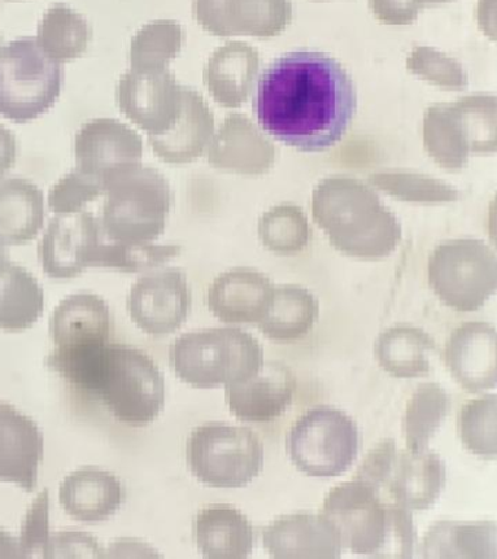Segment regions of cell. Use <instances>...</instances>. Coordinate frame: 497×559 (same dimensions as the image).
<instances>
[{"label":"cell","instance_id":"cell-1","mask_svg":"<svg viewBox=\"0 0 497 559\" xmlns=\"http://www.w3.org/2000/svg\"><path fill=\"white\" fill-rule=\"evenodd\" d=\"M255 105L261 130L273 139L300 152H322L346 135L357 94L334 57L294 51L261 73Z\"/></svg>","mask_w":497,"mask_h":559},{"label":"cell","instance_id":"cell-2","mask_svg":"<svg viewBox=\"0 0 497 559\" xmlns=\"http://www.w3.org/2000/svg\"><path fill=\"white\" fill-rule=\"evenodd\" d=\"M73 386L97 397L117 421L132 427L154 423L165 405L163 371L143 349L108 343L49 361Z\"/></svg>","mask_w":497,"mask_h":559},{"label":"cell","instance_id":"cell-3","mask_svg":"<svg viewBox=\"0 0 497 559\" xmlns=\"http://www.w3.org/2000/svg\"><path fill=\"white\" fill-rule=\"evenodd\" d=\"M312 216L344 255L379 261L399 247L401 225L377 192L360 179L334 175L312 194Z\"/></svg>","mask_w":497,"mask_h":559},{"label":"cell","instance_id":"cell-4","mask_svg":"<svg viewBox=\"0 0 497 559\" xmlns=\"http://www.w3.org/2000/svg\"><path fill=\"white\" fill-rule=\"evenodd\" d=\"M321 514L353 554L377 558H412L417 544L412 510L383 500L381 489L364 480L343 483L327 493Z\"/></svg>","mask_w":497,"mask_h":559},{"label":"cell","instance_id":"cell-5","mask_svg":"<svg viewBox=\"0 0 497 559\" xmlns=\"http://www.w3.org/2000/svg\"><path fill=\"white\" fill-rule=\"evenodd\" d=\"M103 235L110 242L154 243L167 227L174 204L168 179L158 169L139 164L104 183Z\"/></svg>","mask_w":497,"mask_h":559},{"label":"cell","instance_id":"cell-6","mask_svg":"<svg viewBox=\"0 0 497 559\" xmlns=\"http://www.w3.org/2000/svg\"><path fill=\"white\" fill-rule=\"evenodd\" d=\"M169 361L174 373L193 388L215 389L242 382L264 362L259 341L241 328L224 326L178 336Z\"/></svg>","mask_w":497,"mask_h":559},{"label":"cell","instance_id":"cell-7","mask_svg":"<svg viewBox=\"0 0 497 559\" xmlns=\"http://www.w3.org/2000/svg\"><path fill=\"white\" fill-rule=\"evenodd\" d=\"M496 96L474 94L449 104H435L423 117V143L431 159L458 170L470 156L495 155Z\"/></svg>","mask_w":497,"mask_h":559},{"label":"cell","instance_id":"cell-8","mask_svg":"<svg viewBox=\"0 0 497 559\" xmlns=\"http://www.w3.org/2000/svg\"><path fill=\"white\" fill-rule=\"evenodd\" d=\"M63 64L49 59L37 39L23 37L0 46V116L28 124L49 112L62 95Z\"/></svg>","mask_w":497,"mask_h":559},{"label":"cell","instance_id":"cell-9","mask_svg":"<svg viewBox=\"0 0 497 559\" xmlns=\"http://www.w3.org/2000/svg\"><path fill=\"white\" fill-rule=\"evenodd\" d=\"M187 463L194 478L208 487H247L264 465L263 444L251 428L208 423L187 440Z\"/></svg>","mask_w":497,"mask_h":559},{"label":"cell","instance_id":"cell-10","mask_svg":"<svg viewBox=\"0 0 497 559\" xmlns=\"http://www.w3.org/2000/svg\"><path fill=\"white\" fill-rule=\"evenodd\" d=\"M427 274L443 305L457 312H475L497 288L495 249L480 239L445 240L430 253Z\"/></svg>","mask_w":497,"mask_h":559},{"label":"cell","instance_id":"cell-11","mask_svg":"<svg viewBox=\"0 0 497 559\" xmlns=\"http://www.w3.org/2000/svg\"><path fill=\"white\" fill-rule=\"evenodd\" d=\"M360 444L357 424L333 406L307 411L287 436L292 462L313 478H335L351 469Z\"/></svg>","mask_w":497,"mask_h":559},{"label":"cell","instance_id":"cell-12","mask_svg":"<svg viewBox=\"0 0 497 559\" xmlns=\"http://www.w3.org/2000/svg\"><path fill=\"white\" fill-rule=\"evenodd\" d=\"M117 107L147 139L161 138L176 126L185 103V85L169 69L129 70L116 87Z\"/></svg>","mask_w":497,"mask_h":559},{"label":"cell","instance_id":"cell-13","mask_svg":"<svg viewBox=\"0 0 497 559\" xmlns=\"http://www.w3.org/2000/svg\"><path fill=\"white\" fill-rule=\"evenodd\" d=\"M190 309L191 292L180 269H159L142 275L128 296V312L134 325L152 336L180 330Z\"/></svg>","mask_w":497,"mask_h":559},{"label":"cell","instance_id":"cell-14","mask_svg":"<svg viewBox=\"0 0 497 559\" xmlns=\"http://www.w3.org/2000/svg\"><path fill=\"white\" fill-rule=\"evenodd\" d=\"M103 236L98 218L86 210L58 214L38 247L43 273L51 280H72L94 269Z\"/></svg>","mask_w":497,"mask_h":559},{"label":"cell","instance_id":"cell-15","mask_svg":"<svg viewBox=\"0 0 497 559\" xmlns=\"http://www.w3.org/2000/svg\"><path fill=\"white\" fill-rule=\"evenodd\" d=\"M142 157L141 135L116 118H94L76 133L75 169L103 187L115 175L141 164Z\"/></svg>","mask_w":497,"mask_h":559},{"label":"cell","instance_id":"cell-16","mask_svg":"<svg viewBox=\"0 0 497 559\" xmlns=\"http://www.w3.org/2000/svg\"><path fill=\"white\" fill-rule=\"evenodd\" d=\"M291 0H193L198 24L216 37L272 38L292 22Z\"/></svg>","mask_w":497,"mask_h":559},{"label":"cell","instance_id":"cell-17","mask_svg":"<svg viewBox=\"0 0 497 559\" xmlns=\"http://www.w3.org/2000/svg\"><path fill=\"white\" fill-rule=\"evenodd\" d=\"M296 378L281 361H264L242 382L225 388L226 404L235 417L247 423H272L294 401Z\"/></svg>","mask_w":497,"mask_h":559},{"label":"cell","instance_id":"cell-18","mask_svg":"<svg viewBox=\"0 0 497 559\" xmlns=\"http://www.w3.org/2000/svg\"><path fill=\"white\" fill-rule=\"evenodd\" d=\"M45 456L40 427L15 406L0 404V480L33 492Z\"/></svg>","mask_w":497,"mask_h":559},{"label":"cell","instance_id":"cell-19","mask_svg":"<svg viewBox=\"0 0 497 559\" xmlns=\"http://www.w3.org/2000/svg\"><path fill=\"white\" fill-rule=\"evenodd\" d=\"M111 331L110 306L102 296L80 292L56 306L50 321L54 354H72L108 343Z\"/></svg>","mask_w":497,"mask_h":559},{"label":"cell","instance_id":"cell-20","mask_svg":"<svg viewBox=\"0 0 497 559\" xmlns=\"http://www.w3.org/2000/svg\"><path fill=\"white\" fill-rule=\"evenodd\" d=\"M445 365L465 391L478 393L496 386V328L465 322L445 344Z\"/></svg>","mask_w":497,"mask_h":559},{"label":"cell","instance_id":"cell-21","mask_svg":"<svg viewBox=\"0 0 497 559\" xmlns=\"http://www.w3.org/2000/svg\"><path fill=\"white\" fill-rule=\"evenodd\" d=\"M447 484V465L429 448L397 450L390 475L381 491L409 510H429Z\"/></svg>","mask_w":497,"mask_h":559},{"label":"cell","instance_id":"cell-22","mask_svg":"<svg viewBox=\"0 0 497 559\" xmlns=\"http://www.w3.org/2000/svg\"><path fill=\"white\" fill-rule=\"evenodd\" d=\"M263 545L277 559H335L343 552L338 531L321 513L282 515L264 528Z\"/></svg>","mask_w":497,"mask_h":559},{"label":"cell","instance_id":"cell-23","mask_svg":"<svg viewBox=\"0 0 497 559\" xmlns=\"http://www.w3.org/2000/svg\"><path fill=\"white\" fill-rule=\"evenodd\" d=\"M274 284L268 275L252 269L222 273L208 292L209 310L222 322L241 325L259 323L268 313Z\"/></svg>","mask_w":497,"mask_h":559},{"label":"cell","instance_id":"cell-24","mask_svg":"<svg viewBox=\"0 0 497 559\" xmlns=\"http://www.w3.org/2000/svg\"><path fill=\"white\" fill-rule=\"evenodd\" d=\"M213 168L244 175L268 173L276 159L274 146L246 116L233 114L208 147Z\"/></svg>","mask_w":497,"mask_h":559},{"label":"cell","instance_id":"cell-25","mask_svg":"<svg viewBox=\"0 0 497 559\" xmlns=\"http://www.w3.org/2000/svg\"><path fill=\"white\" fill-rule=\"evenodd\" d=\"M59 501L63 510L78 522H106L123 504L125 488L111 472L82 467L73 471L60 484Z\"/></svg>","mask_w":497,"mask_h":559},{"label":"cell","instance_id":"cell-26","mask_svg":"<svg viewBox=\"0 0 497 559\" xmlns=\"http://www.w3.org/2000/svg\"><path fill=\"white\" fill-rule=\"evenodd\" d=\"M215 135V117L203 96L185 86V103L176 126L161 138H150V146L165 164L185 165L208 152Z\"/></svg>","mask_w":497,"mask_h":559},{"label":"cell","instance_id":"cell-27","mask_svg":"<svg viewBox=\"0 0 497 559\" xmlns=\"http://www.w3.org/2000/svg\"><path fill=\"white\" fill-rule=\"evenodd\" d=\"M194 539L199 552L212 559H244L256 548V532L237 507L211 504L194 519Z\"/></svg>","mask_w":497,"mask_h":559},{"label":"cell","instance_id":"cell-28","mask_svg":"<svg viewBox=\"0 0 497 559\" xmlns=\"http://www.w3.org/2000/svg\"><path fill=\"white\" fill-rule=\"evenodd\" d=\"M260 70L259 51L250 44L226 43L209 57L204 68V85L217 104L241 107L250 98Z\"/></svg>","mask_w":497,"mask_h":559},{"label":"cell","instance_id":"cell-29","mask_svg":"<svg viewBox=\"0 0 497 559\" xmlns=\"http://www.w3.org/2000/svg\"><path fill=\"white\" fill-rule=\"evenodd\" d=\"M45 194L25 178L0 179V239L10 245L32 242L45 225Z\"/></svg>","mask_w":497,"mask_h":559},{"label":"cell","instance_id":"cell-30","mask_svg":"<svg viewBox=\"0 0 497 559\" xmlns=\"http://www.w3.org/2000/svg\"><path fill=\"white\" fill-rule=\"evenodd\" d=\"M374 352L378 365L388 374L412 379L430 373L431 357L438 353V347L422 328L401 323L379 334Z\"/></svg>","mask_w":497,"mask_h":559},{"label":"cell","instance_id":"cell-31","mask_svg":"<svg viewBox=\"0 0 497 559\" xmlns=\"http://www.w3.org/2000/svg\"><path fill=\"white\" fill-rule=\"evenodd\" d=\"M320 304L308 288L298 284L274 286L268 313L257 325L269 340L294 343L303 340L318 321Z\"/></svg>","mask_w":497,"mask_h":559},{"label":"cell","instance_id":"cell-32","mask_svg":"<svg viewBox=\"0 0 497 559\" xmlns=\"http://www.w3.org/2000/svg\"><path fill=\"white\" fill-rule=\"evenodd\" d=\"M495 522H436L422 540L423 558H496Z\"/></svg>","mask_w":497,"mask_h":559},{"label":"cell","instance_id":"cell-33","mask_svg":"<svg viewBox=\"0 0 497 559\" xmlns=\"http://www.w3.org/2000/svg\"><path fill=\"white\" fill-rule=\"evenodd\" d=\"M45 310V292L32 273L11 262L0 273V330L21 332L32 328Z\"/></svg>","mask_w":497,"mask_h":559},{"label":"cell","instance_id":"cell-34","mask_svg":"<svg viewBox=\"0 0 497 559\" xmlns=\"http://www.w3.org/2000/svg\"><path fill=\"white\" fill-rule=\"evenodd\" d=\"M91 38L93 29L86 17L67 3H56L43 15L36 39L49 59L67 64L85 55Z\"/></svg>","mask_w":497,"mask_h":559},{"label":"cell","instance_id":"cell-35","mask_svg":"<svg viewBox=\"0 0 497 559\" xmlns=\"http://www.w3.org/2000/svg\"><path fill=\"white\" fill-rule=\"evenodd\" d=\"M185 46V29L174 20H155L142 26L130 43V70L169 69Z\"/></svg>","mask_w":497,"mask_h":559},{"label":"cell","instance_id":"cell-36","mask_svg":"<svg viewBox=\"0 0 497 559\" xmlns=\"http://www.w3.org/2000/svg\"><path fill=\"white\" fill-rule=\"evenodd\" d=\"M451 408L447 391L438 383H423L410 396L403 418V435L410 450L426 449L442 427Z\"/></svg>","mask_w":497,"mask_h":559},{"label":"cell","instance_id":"cell-37","mask_svg":"<svg viewBox=\"0 0 497 559\" xmlns=\"http://www.w3.org/2000/svg\"><path fill=\"white\" fill-rule=\"evenodd\" d=\"M311 234L307 216L296 205H277L265 212L259 221L261 243L279 255L304 251Z\"/></svg>","mask_w":497,"mask_h":559},{"label":"cell","instance_id":"cell-38","mask_svg":"<svg viewBox=\"0 0 497 559\" xmlns=\"http://www.w3.org/2000/svg\"><path fill=\"white\" fill-rule=\"evenodd\" d=\"M497 400L484 395L466 402L458 413L457 428L462 444L475 456L495 461L497 454Z\"/></svg>","mask_w":497,"mask_h":559},{"label":"cell","instance_id":"cell-39","mask_svg":"<svg viewBox=\"0 0 497 559\" xmlns=\"http://www.w3.org/2000/svg\"><path fill=\"white\" fill-rule=\"evenodd\" d=\"M369 181L386 194L395 197L397 200L412 201V203H449L460 197V192L449 183L425 174L390 170V173L374 174Z\"/></svg>","mask_w":497,"mask_h":559},{"label":"cell","instance_id":"cell-40","mask_svg":"<svg viewBox=\"0 0 497 559\" xmlns=\"http://www.w3.org/2000/svg\"><path fill=\"white\" fill-rule=\"evenodd\" d=\"M180 245H125L103 242L95 257L94 269L141 273L167 264L180 255Z\"/></svg>","mask_w":497,"mask_h":559},{"label":"cell","instance_id":"cell-41","mask_svg":"<svg viewBox=\"0 0 497 559\" xmlns=\"http://www.w3.org/2000/svg\"><path fill=\"white\" fill-rule=\"evenodd\" d=\"M407 69L414 76L449 91H462L469 85L464 68L452 57L431 47H416L407 57Z\"/></svg>","mask_w":497,"mask_h":559},{"label":"cell","instance_id":"cell-42","mask_svg":"<svg viewBox=\"0 0 497 559\" xmlns=\"http://www.w3.org/2000/svg\"><path fill=\"white\" fill-rule=\"evenodd\" d=\"M102 195V183L73 169L51 187L49 209L56 214L78 213Z\"/></svg>","mask_w":497,"mask_h":559},{"label":"cell","instance_id":"cell-43","mask_svg":"<svg viewBox=\"0 0 497 559\" xmlns=\"http://www.w3.org/2000/svg\"><path fill=\"white\" fill-rule=\"evenodd\" d=\"M50 496L47 489L29 506L21 526L20 548L24 558L45 554L50 539Z\"/></svg>","mask_w":497,"mask_h":559},{"label":"cell","instance_id":"cell-44","mask_svg":"<svg viewBox=\"0 0 497 559\" xmlns=\"http://www.w3.org/2000/svg\"><path fill=\"white\" fill-rule=\"evenodd\" d=\"M103 546L86 532H59L50 535L43 558H103Z\"/></svg>","mask_w":497,"mask_h":559},{"label":"cell","instance_id":"cell-45","mask_svg":"<svg viewBox=\"0 0 497 559\" xmlns=\"http://www.w3.org/2000/svg\"><path fill=\"white\" fill-rule=\"evenodd\" d=\"M397 444L394 439H383L364 459L359 471L353 476L379 489L383 488L394 462Z\"/></svg>","mask_w":497,"mask_h":559},{"label":"cell","instance_id":"cell-46","mask_svg":"<svg viewBox=\"0 0 497 559\" xmlns=\"http://www.w3.org/2000/svg\"><path fill=\"white\" fill-rule=\"evenodd\" d=\"M374 16L386 25H412L421 15L422 0H369Z\"/></svg>","mask_w":497,"mask_h":559},{"label":"cell","instance_id":"cell-47","mask_svg":"<svg viewBox=\"0 0 497 559\" xmlns=\"http://www.w3.org/2000/svg\"><path fill=\"white\" fill-rule=\"evenodd\" d=\"M16 156H19V143L14 133L7 127L0 126V179L15 165Z\"/></svg>","mask_w":497,"mask_h":559},{"label":"cell","instance_id":"cell-48","mask_svg":"<svg viewBox=\"0 0 497 559\" xmlns=\"http://www.w3.org/2000/svg\"><path fill=\"white\" fill-rule=\"evenodd\" d=\"M0 558H24L20 540L2 527H0Z\"/></svg>","mask_w":497,"mask_h":559},{"label":"cell","instance_id":"cell-49","mask_svg":"<svg viewBox=\"0 0 497 559\" xmlns=\"http://www.w3.org/2000/svg\"><path fill=\"white\" fill-rule=\"evenodd\" d=\"M11 264L10 251H8V245L0 239V273Z\"/></svg>","mask_w":497,"mask_h":559},{"label":"cell","instance_id":"cell-50","mask_svg":"<svg viewBox=\"0 0 497 559\" xmlns=\"http://www.w3.org/2000/svg\"><path fill=\"white\" fill-rule=\"evenodd\" d=\"M422 2H423V7L430 8V7H438V4L452 2V0H422Z\"/></svg>","mask_w":497,"mask_h":559},{"label":"cell","instance_id":"cell-51","mask_svg":"<svg viewBox=\"0 0 497 559\" xmlns=\"http://www.w3.org/2000/svg\"><path fill=\"white\" fill-rule=\"evenodd\" d=\"M0 46H2V35H0Z\"/></svg>","mask_w":497,"mask_h":559}]
</instances>
